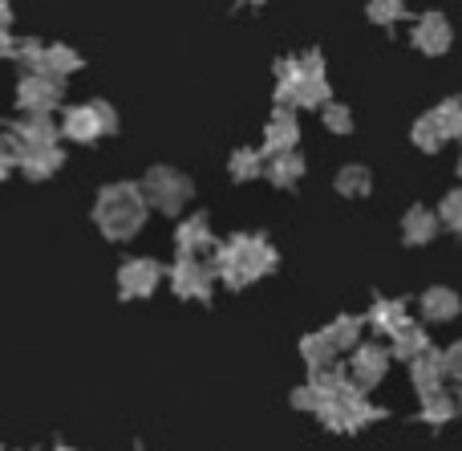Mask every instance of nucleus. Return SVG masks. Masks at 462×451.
Here are the masks:
<instances>
[{"instance_id":"8","label":"nucleus","mask_w":462,"mask_h":451,"mask_svg":"<svg viewBox=\"0 0 462 451\" xmlns=\"http://www.w3.org/2000/svg\"><path fill=\"white\" fill-rule=\"evenodd\" d=\"M13 138L21 143V151H29V146H61V122H53V114H24L13 127Z\"/></svg>"},{"instance_id":"25","label":"nucleus","mask_w":462,"mask_h":451,"mask_svg":"<svg viewBox=\"0 0 462 451\" xmlns=\"http://www.w3.org/2000/svg\"><path fill=\"white\" fill-rule=\"evenodd\" d=\"M337 192H345V195H365V192H369V171H365V167H345L341 175H337Z\"/></svg>"},{"instance_id":"7","label":"nucleus","mask_w":462,"mask_h":451,"mask_svg":"<svg viewBox=\"0 0 462 451\" xmlns=\"http://www.w3.org/2000/svg\"><path fill=\"white\" fill-rule=\"evenodd\" d=\"M162 265L159 260H151V257H130L126 265L118 268V293L126 301H146L154 289H159V281H162Z\"/></svg>"},{"instance_id":"24","label":"nucleus","mask_w":462,"mask_h":451,"mask_svg":"<svg viewBox=\"0 0 462 451\" xmlns=\"http://www.w3.org/2000/svg\"><path fill=\"white\" fill-rule=\"evenodd\" d=\"M450 415H455V403H450L442 390H434V395L422 399V419H426V423H447Z\"/></svg>"},{"instance_id":"18","label":"nucleus","mask_w":462,"mask_h":451,"mask_svg":"<svg viewBox=\"0 0 462 451\" xmlns=\"http://www.w3.org/2000/svg\"><path fill=\"white\" fill-rule=\"evenodd\" d=\"M422 314L430 317V322H450V317L458 314V293L450 289H430L422 297Z\"/></svg>"},{"instance_id":"28","label":"nucleus","mask_w":462,"mask_h":451,"mask_svg":"<svg viewBox=\"0 0 462 451\" xmlns=\"http://www.w3.org/2000/svg\"><path fill=\"white\" fill-rule=\"evenodd\" d=\"M414 143L422 146V151H439V146H442V130L434 127L430 114H426V118H418V127H414Z\"/></svg>"},{"instance_id":"33","label":"nucleus","mask_w":462,"mask_h":451,"mask_svg":"<svg viewBox=\"0 0 462 451\" xmlns=\"http://www.w3.org/2000/svg\"><path fill=\"white\" fill-rule=\"evenodd\" d=\"M442 374H450V379L462 382V342H455V346L442 354Z\"/></svg>"},{"instance_id":"17","label":"nucleus","mask_w":462,"mask_h":451,"mask_svg":"<svg viewBox=\"0 0 462 451\" xmlns=\"http://www.w3.org/2000/svg\"><path fill=\"white\" fill-rule=\"evenodd\" d=\"M434 228H439V216H434L430 208H414L406 216V224H402V236H406L410 244H426L434 236Z\"/></svg>"},{"instance_id":"27","label":"nucleus","mask_w":462,"mask_h":451,"mask_svg":"<svg viewBox=\"0 0 462 451\" xmlns=\"http://www.w3.org/2000/svg\"><path fill=\"white\" fill-rule=\"evenodd\" d=\"M304 358H309V362H312V371H317V366H325L328 362V358H333L337 354V350L333 346H328V338H325V334H312V338H304Z\"/></svg>"},{"instance_id":"13","label":"nucleus","mask_w":462,"mask_h":451,"mask_svg":"<svg viewBox=\"0 0 462 451\" xmlns=\"http://www.w3.org/2000/svg\"><path fill=\"white\" fill-rule=\"evenodd\" d=\"M81 70V53L73 45H45V61H41V70L37 73H49V78H57V81H65L69 73H78Z\"/></svg>"},{"instance_id":"5","label":"nucleus","mask_w":462,"mask_h":451,"mask_svg":"<svg viewBox=\"0 0 462 451\" xmlns=\"http://www.w3.org/2000/svg\"><path fill=\"white\" fill-rule=\"evenodd\" d=\"M167 281H171V289H175V297L208 301L211 285H216V273H211V265H203L199 257H179L175 265L167 268Z\"/></svg>"},{"instance_id":"39","label":"nucleus","mask_w":462,"mask_h":451,"mask_svg":"<svg viewBox=\"0 0 462 451\" xmlns=\"http://www.w3.org/2000/svg\"><path fill=\"white\" fill-rule=\"evenodd\" d=\"M458 171H462V163H458Z\"/></svg>"},{"instance_id":"2","label":"nucleus","mask_w":462,"mask_h":451,"mask_svg":"<svg viewBox=\"0 0 462 451\" xmlns=\"http://www.w3.org/2000/svg\"><path fill=\"white\" fill-rule=\"evenodd\" d=\"M272 265H276V252H272V244L263 240V236H231L227 244L216 249V265H211V273L224 277L231 289H239V285L263 277Z\"/></svg>"},{"instance_id":"11","label":"nucleus","mask_w":462,"mask_h":451,"mask_svg":"<svg viewBox=\"0 0 462 451\" xmlns=\"http://www.w3.org/2000/svg\"><path fill=\"white\" fill-rule=\"evenodd\" d=\"M385 366H390V350L382 346H357V354H353V387H377L385 374Z\"/></svg>"},{"instance_id":"32","label":"nucleus","mask_w":462,"mask_h":451,"mask_svg":"<svg viewBox=\"0 0 462 451\" xmlns=\"http://www.w3.org/2000/svg\"><path fill=\"white\" fill-rule=\"evenodd\" d=\"M325 122H328V130H341V135H349V130H353V118H349V110H345V106H328Z\"/></svg>"},{"instance_id":"19","label":"nucleus","mask_w":462,"mask_h":451,"mask_svg":"<svg viewBox=\"0 0 462 451\" xmlns=\"http://www.w3.org/2000/svg\"><path fill=\"white\" fill-rule=\"evenodd\" d=\"M426 350H430V342H426V330H418V325H402V330L393 334V354L406 358V362H414Z\"/></svg>"},{"instance_id":"29","label":"nucleus","mask_w":462,"mask_h":451,"mask_svg":"<svg viewBox=\"0 0 462 451\" xmlns=\"http://www.w3.org/2000/svg\"><path fill=\"white\" fill-rule=\"evenodd\" d=\"M16 159H21V143L13 135H0V179H8L16 171Z\"/></svg>"},{"instance_id":"36","label":"nucleus","mask_w":462,"mask_h":451,"mask_svg":"<svg viewBox=\"0 0 462 451\" xmlns=\"http://www.w3.org/2000/svg\"><path fill=\"white\" fill-rule=\"evenodd\" d=\"M53 451H78V447H69V444H61V447H53Z\"/></svg>"},{"instance_id":"37","label":"nucleus","mask_w":462,"mask_h":451,"mask_svg":"<svg viewBox=\"0 0 462 451\" xmlns=\"http://www.w3.org/2000/svg\"><path fill=\"white\" fill-rule=\"evenodd\" d=\"M458 407H462V395H458Z\"/></svg>"},{"instance_id":"14","label":"nucleus","mask_w":462,"mask_h":451,"mask_svg":"<svg viewBox=\"0 0 462 451\" xmlns=\"http://www.w3.org/2000/svg\"><path fill=\"white\" fill-rule=\"evenodd\" d=\"M410 379H414L418 395H434L439 390V379H442V354H434V350H426V354H418L414 362H410Z\"/></svg>"},{"instance_id":"30","label":"nucleus","mask_w":462,"mask_h":451,"mask_svg":"<svg viewBox=\"0 0 462 451\" xmlns=\"http://www.w3.org/2000/svg\"><path fill=\"white\" fill-rule=\"evenodd\" d=\"M369 16H374L377 24H390V21H398V16H406V5H402V0H374Z\"/></svg>"},{"instance_id":"23","label":"nucleus","mask_w":462,"mask_h":451,"mask_svg":"<svg viewBox=\"0 0 462 451\" xmlns=\"http://www.w3.org/2000/svg\"><path fill=\"white\" fill-rule=\"evenodd\" d=\"M16 61L24 65V73H37L41 70V61H45V41H37V37H21L16 41Z\"/></svg>"},{"instance_id":"10","label":"nucleus","mask_w":462,"mask_h":451,"mask_svg":"<svg viewBox=\"0 0 462 451\" xmlns=\"http://www.w3.org/2000/svg\"><path fill=\"white\" fill-rule=\"evenodd\" d=\"M175 244H179V257H203V252L216 249L208 216H187L183 224L175 228Z\"/></svg>"},{"instance_id":"31","label":"nucleus","mask_w":462,"mask_h":451,"mask_svg":"<svg viewBox=\"0 0 462 451\" xmlns=\"http://www.w3.org/2000/svg\"><path fill=\"white\" fill-rule=\"evenodd\" d=\"M442 220H447L455 232H462V192H450L447 200H442Z\"/></svg>"},{"instance_id":"34","label":"nucleus","mask_w":462,"mask_h":451,"mask_svg":"<svg viewBox=\"0 0 462 451\" xmlns=\"http://www.w3.org/2000/svg\"><path fill=\"white\" fill-rule=\"evenodd\" d=\"M13 53H16V37L8 29H0V61H8Z\"/></svg>"},{"instance_id":"26","label":"nucleus","mask_w":462,"mask_h":451,"mask_svg":"<svg viewBox=\"0 0 462 451\" xmlns=\"http://www.w3.org/2000/svg\"><path fill=\"white\" fill-rule=\"evenodd\" d=\"M260 171H263V159L255 151H247V146H244V151L231 155V175H236V179H255Z\"/></svg>"},{"instance_id":"20","label":"nucleus","mask_w":462,"mask_h":451,"mask_svg":"<svg viewBox=\"0 0 462 451\" xmlns=\"http://www.w3.org/2000/svg\"><path fill=\"white\" fill-rule=\"evenodd\" d=\"M268 175H272V183H280V187L296 183V179L304 175V163H300V155H292V151H284V155H272V163H268Z\"/></svg>"},{"instance_id":"1","label":"nucleus","mask_w":462,"mask_h":451,"mask_svg":"<svg viewBox=\"0 0 462 451\" xmlns=\"http://www.w3.org/2000/svg\"><path fill=\"white\" fill-rule=\"evenodd\" d=\"M146 211H151V203H146L138 183H110V187H102L94 200V224L106 240L122 244L143 232Z\"/></svg>"},{"instance_id":"12","label":"nucleus","mask_w":462,"mask_h":451,"mask_svg":"<svg viewBox=\"0 0 462 451\" xmlns=\"http://www.w3.org/2000/svg\"><path fill=\"white\" fill-rule=\"evenodd\" d=\"M414 45L422 49V53H447V45H450V24H447V16L426 13L422 21H418V29H414Z\"/></svg>"},{"instance_id":"21","label":"nucleus","mask_w":462,"mask_h":451,"mask_svg":"<svg viewBox=\"0 0 462 451\" xmlns=\"http://www.w3.org/2000/svg\"><path fill=\"white\" fill-rule=\"evenodd\" d=\"M430 118H434V127L442 130V138H458L462 135V102H458V98H447V102H442Z\"/></svg>"},{"instance_id":"3","label":"nucleus","mask_w":462,"mask_h":451,"mask_svg":"<svg viewBox=\"0 0 462 451\" xmlns=\"http://www.w3.org/2000/svg\"><path fill=\"white\" fill-rule=\"evenodd\" d=\"M114 130H118V114H114V106L102 102V98L65 106L61 138H69V143H97V138L114 135Z\"/></svg>"},{"instance_id":"22","label":"nucleus","mask_w":462,"mask_h":451,"mask_svg":"<svg viewBox=\"0 0 462 451\" xmlns=\"http://www.w3.org/2000/svg\"><path fill=\"white\" fill-rule=\"evenodd\" d=\"M325 338H328V346L333 350H349V346H357V338H361V322L357 317H341V322H333L325 330Z\"/></svg>"},{"instance_id":"4","label":"nucleus","mask_w":462,"mask_h":451,"mask_svg":"<svg viewBox=\"0 0 462 451\" xmlns=\"http://www.w3.org/2000/svg\"><path fill=\"white\" fill-rule=\"evenodd\" d=\"M143 195H146L151 208L175 216V211H183V203L191 200V179L175 167H151L146 179H143Z\"/></svg>"},{"instance_id":"9","label":"nucleus","mask_w":462,"mask_h":451,"mask_svg":"<svg viewBox=\"0 0 462 451\" xmlns=\"http://www.w3.org/2000/svg\"><path fill=\"white\" fill-rule=\"evenodd\" d=\"M61 167H65L61 146H29V151H21V159H16V171H21L24 179H32V183L53 179Z\"/></svg>"},{"instance_id":"38","label":"nucleus","mask_w":462,"mask_h":451,"mask_svg":"<svg viewBox=\"0 0 462 451\" xmlns=\"http://www.w3.org/2000/svg\"><path fill=\"white\" fill-rule=\"evenodd\" d=\"M252 5H260V0H252Z\"/></svg>"},{"instance_id":"35","label":"nucleus","mask_w":462,"mask_h":451,"mask_svg":"<svg viewBox=\"0 0 462 451\" xmlns=\"http://www.w3.org/2000/svg\"><path fill=\"white\" fill-rule=\"evenodd\" d=\"M0 29H13V5L0 0Z\"/></svg>"},{"instance_id":"6","label":"nucleus","mask_w":462,"mask_h":451,"mask_svg":"<svg viewBox=\"0 0 462 451\" xmlns=\"http://www.w3.org/2000/svg\"><path fill=\"white\" fill-rule=\"evenodd\" d=\"M61 106V81L49 73H24L16 81V110L21 114H53Z\"/></svg>"},{"instance_id":"15","label":"nucleus","mask_w":462,"mask_h":451,"mask_svg":"<svg viewBox=\"0 0 462 451\" xmlns=\"http://www.w3.org/2000/svg\"><path fill=\"white\" fill-rule=\"evenodd\" d=\"M296 118L288 110H280V114H272V122H268V151L272 155H284V151H292L296 146Z\"/></svg>"},{"instance_id":"16","label":"nucleus","mask_w":462,"mask_h":451,"mask_svg":"<svg viewBox=\"0 0 462 451\" xmlns=\"http://www.w3.org/2000/svg\"><path fill=\"white\" fill-rule=\"evenodd\" d=\"M402 325H406V305L402 301H377L374 305V314H369V330H377V334H398Z\"/></svg>"}]
</instances>
